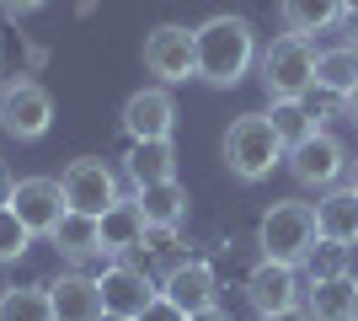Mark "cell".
<instances>
[{"label":"cell","mask_w":358,"mask_h":321,"mask_svg":"<svg viewBox=\"0 0 358 321\" xmlns=\"http://www.w3.org/2000/svg\"><path fill=\"white\" fill-rule=\"evenodd\" d=\"M193 43H198V80L214 86V92H230L241 86V76L257 64V27L246 16H209L203 27H193Z\"/></svg>","instance_id":"obj_1"},{"label":"cell","mask_w":358,"mask_h":321,"mask_svg":"<svg viewBox=\"0 0 358 321\" xmlns=\"http://www.w3.org/2000/svg\"><path fill=\"white\" fill-rule=\"evenodd\" d=\"M220 155H224V166H230L236 183H262V177H273V166L289 155V145H284V134L273 129L268 113H241V118L224 129Z\"/></svg>","instance_id":"obj_2"},{"label":"cell","mask_w":358,"mask_h":321,"mask_svg":"<svg viewBox=\"0 0 358 321\" xmlns=\"http://www.w3.org/2000/svg\"><path fill=\"white\" fill-rule=\"evenodd\" d=\"M257 76H262V92L273 102H305L315 86V48L310 38H273L268 48H257Z\"/></svg>","instance_id":"obj_3"},{"label":"cell","mask_w":358,"mask_h":321,"mask_svg":"<svg viewBox=\"0 0 358 321\" xmlns=\"http://www.w3.org/2000/svg\"><path fill=\"white\" fill-rule=\"evenodd\" d=\"M315 204H299V199H278L268 204V214H262V225H257V246H262V257L268 262H289V268H299V262L315 252Z\"/></svg>","instance_id":"obj_4"},{"label":"cell","mask_w":358,"mask_h":321,"mask_svg":"<svg viewBox=\"0 0 358 321\" xmlns=\"http://www.w3.org/2000/svg\"><path fill=\"white\" fill-rule=\"evenodd\" d=\"M0 129L11 139H22V145H32V139H43L54 129V97H48L43 80H32V76L6 80V92H0Z\"/></svg>","instance_id":"obj_5"},{"label":"cell","mask_w":358,"mask_h":321,"mask_svg":"<svg viewBox=\"0 0 358 321\" xmlns=\"http://www.w3.org/2000/svg\"><path fill=\"white\" fill-rule=\"evenodd\" d=\"M145 70L161 80V86L198 80V43H193V27H182V22H161V27H150V38H145Z\"/></svg>","instance_id":"obj_6"},{"label":"cell","mask_w":358,"mask_h":321,"mask_svg":"<svg viewBox=\"0 0 358 321\" xmlns=\"http://www.w3.org/2000/svg\"><path fill=\"white\" fill-rule=\"evenodd\" d=\"M59 187H64V204L75 214H96L102 220L118 204V171L107 166L102 155H75L70 166L59 171Z\"/></svg>","instance_id":"obj_7"},{"label":"cell","mask_w":358,"mask_h":321,"mask_svg":"<svg viewBox=\"0 0 358 321\" xmlns=\"http://www.w3.org/2000/svg\"><path fill=\"white\" fill-rule=\"evenodd\" d=\"M289 177H294L299 187H337L343 183V171H348V150H343V139L327 134V129H315V134H305L299 145H289Z\"/></svg>","instance_id":"obj_8"},{"label":"cell","mask_w":358,"mask_h":321,"mask_svg":"<svg viewBox=\"0 0 358 321\" xmlns=\"http://www.w3.org/2000/svg\"><path fill=\"white\" fill-rule=\"evenodd\" d=\"M11 214L32 230V236H54L59 220L70 214L59 177H22V183H16V199H11Z\"/></svg>","instance_id":"obj_9"},{"label":"cell","mask_w":358,"mask_h":321,"mask_svg":"<svg viewBox=\"0 0 358 321\" xmlns=\"http://www.w3.org/2000/svg\"><path fill=\"white\" fill-rule=\"evenodd\" d=\"M118 123H123V134H129V145H139V139H171V129H177V102H171L166 86H145V92H134L123 102Z\"/></svg>","instance_id":"obj_10"},{"label":"cell","mask_w":358,"mask_h":321,"mask_svg":"<svg viewBox=\"0 0 358 321\" xmlns=\"http://www.w3.org/2000/svg\"><path fill=\"white\" fill-rule=\"evenodd\" d=\"M299 268H289V262H257L252 273H246V300H252L257 316H278V311H294L299 306Z\"/></svg>","instance_id":"obj_11"},{"label":"cell","mask_w":358,"mask_h":321,"mask_svg":"<svg viewBox=\"0 0 358 321\" xmlns=\"http://www.w3.org/2000/svg\"><path fill=\"white\" fill-rule=\"evenodd\" d=\"M161 294L171 300L177 311H209L214 306V294H220V278H214V268L203 257H187V262H171L161 278Z\"/></svg>","instance_id":"obj_12"},{"label":"cell","mask_w":358,"mask_h":321,"mask_svg":"<svg viewBox=\"0 0 358 321\" xmlns=\"http://www.w3.org/2000/svg\"><path fill=\"white\" fill-rule=\"evenodd\" d=\"M96 284H102V311H113V316H129L134 321L139 311L161 294V284H150L139 268H129V262H113V268H102L96 273Z\"/></svg>","instance_id":"obj_13"},{"label":"cell","mask_w":358,"mask_h":321,"mask_svg":"<svg viewBox=\"0 0 358 321\" xmlns=\"http://www.w3.org/2000/svg\"><path fill=\"white\" fill-rule=\"evenodd\" d=\"M54 300V321H96L102 316V284L91 273H59V284H48Z\"/></svg>","instance_id":"obj_14"},{"label":"cell","mask_w":358,"mask_h":321,"mask_svg":"<svg viewBox=\"0 0 358 321\" xmlns=\"http://www.w3.org/2000/svg\"><path fill=\"white\" fill-rule=\"evenodd\" d=\"M315 236L337 246L358 241V193L353 187H327L321 204H315Z\"/></svg>","instance_id":"obj_15"},{"label":"cell","mask_w":358,"mask_h":321,"mask_svg":"<svg viewBox=\"0 0 358 321\" xmlns=\"http://www.w3.org/2000/svg\"><path fill=\"white\" fill-rule=\"evenodd\" d=\"M134 204L145 214V230H177L187 220V187L171 177V183H150V187H134Z\"/></svg>","instance_id":"obj_16"},{"label":"cell","mask_w":358,"mask_h":321,"mask_svg":"<svg viewBox=\"0 0 358 321\" xmlns=\"http://www.w3.org/2000/svg\"><path fill=\"white\" fill-rule=\"evenodd\" d=\"M102 252L107 257H129V252H145V214L134 199H118L102 214Z\"/></svg>","instance_id":"obj_17"},{"label":"cell","mask_w":358,"mask_h":321,"mask_svg":"<svg viewBox=\"0 0 358 321\" xmlns=\"http://www.w3.org/2000/svg\"><path fill=\"white\" fill-rule=\"evenodd\" d=\"M123 171H129V183H134V187L171 183V177H177V150H171V139H139V145H129Z\"/></svg>","instance_id":"obj_18"},{"label":"cell","mask_w":358,"mask_h":321,"mask_svg":"<svg viewBox=\"0 0 358 321\" xmlns=\"http://www.w3.org/2000/svg\"><path fill=\"white\" fill-rule=\"evenodd\" d=\"M353 294H358V278H348V273L310 278L305 311H310V321H353Z\"/></svg>","instance_id":"obj_19"},{"label":"cell","mask_w":358,"mask_h":321,"mask_svg":"<svg viewBox=\"0 0 358 321\" xmlns=\"http://www.w3.org/2000/svg\"><path fill=\"white\" fill-rule=\"evenodd\" d=\"M48 241L59 246L64 257L70 262H86V257H107L102 252V220H96V214H64L59 220V230H54V236H48Z\"/></svg>","instance_id":"obj_20"},{"label":"cell","mask_w":358,"mask_h":321,"mask_svg":"<svg viewBox=\"0 0 358 321\" xmlns=\"http://www.w3.org/2000/svg\"><path fill=\"white\" fill-rule=\"evenodd\" d=\"M315 86L331 97H348L358 86V43H343V48H321L315 54Z\"/></svg>","instance_id":"obj_21"},{"label":"cell","mask_w":358,"mask_h":321,"mask_svg":"<svg viewBox=\"0 0 358 321\" xmlns=\"http://www.w3.org/2000/svg\"><path fill=\"white\" fill-rule=\"evenodd\" d=\"M278 16L294 38H310V32H327L331 22H343V0H278Z\"/></svg>","instance_id":"obj_22"},{"label":"cell","mask_w":358,"mask_h":321,"mask_svg":"<svg viewBox=\"0 0 358 321\" xmlns=\"http://www.w3.org/2000/svg\"><path fill=\"white\" fill-rule=\"evenodd\" d=\"M0 321H54L48 284H11V290H0Z\"/></svg>","instance_id":"obj_23"},{"label":"cell","mask_w":358,"mask_h":321,"mask_svg":"<svg viewBox=\"0 0 358 321\" xmlns=\"http://www.w3.org/2000/svg\"><path fill=\"white\" fill-rule=\"evenodd\" d=\"M268 118H273V129L284 134V145H299L305 134H315V113L305 102H273Z\"/></svg>","instance_id":"obj_24"},{"label":"cell","mask_w":358,"mask_h":321,"mask_svg":"<svg viewBox=\"0 0 358 321\" xmlns=\"http://www.w3.org/2000/svg\"><path fill=\"white\" fill-rule=\"evenodd\" d=\"M38 241L22 220H16L11 209H0V262H16V257H27V246Z\"/></svg>","instance_id":"obj_25"},{"label":"cell","mask_w":358,"mask_h":321,"mask_svg":"<svg viewBox=\"0 0 358 321\" xmlns=\"http://www.w3.org/2000/svg\"><path fill=\"white\" fill-rule=\"evenodd\" d=\"M343 252L348 246H337V241H315V252L305 262H310V278H337L343 273Z\"/></svg>","instance_id":"obj_26"},{"label":"cell","mask_w":358,"mask_h":321,"mask_svg":"<svg viewBox=\"0 0 358 321\" xmlns=\"http://www.w3.org/2000/svg\"><path fill=\"white\" fill-rule=\"evenodd\" d=\"M134 321H187V311H177L171 300H166V294H155V300H150V306L139 311Z\"/></svg>","instance_id":"obj_27"},{"label":"cell","mask_w":358,"mask_h":321,"mask_svg":"<svg viewBox=\"0 0 358 321\" xmlns=\"http://www.w3.org/2000/svg\"><path fill=\"white\" fill-rule=\"evenodd\" d=\"M48 0H0V11L11 16V22H22V16H32V11H43Z\"/></svg>","instance_id":"obj_28"},{"label":"cell","mask_w":358,"mask_h":321,"mask_svg":"<svg viewBox=\"0 0 358 321\" xmlns=\"http://www.w3.org/2000/svg\"><path fill=\"white\" fill-rule=\"evenodd\" d=\"M11 199H16V177H11V166L0 161V209H11Z\"/></svg>","instance_id":"obj_29"},{"label":"cell","mask_w":358,"mask_h":321,"mask_svg":"<svg viewBox=\"0 0 358 321\" xmlns=\"http://www.w3.org/2000/svg\"><path fill=\"white\" fill-rule=\"evenodd\" d=\"M187 321H230V311H220V306H209V311H193Z\"/></svg>","instance_id":"obj_30"},{"label":"cell","mask_w":358,"mask_h":321,"mask_svg":"<svg viewBox=\"0 0 358 321\" xmlns=\"http://www.w3.org/2000/svg\"><path fill=\"white\" fill-rule=\"evenodd\" d=\"M257 321H310V311H299V306H294V311H278V316H257Z\"/></svg>","instance_id":"obj_31"},{"label":"cell","mask_w":358,"mask_h":321,"mask_svg":"<svg viewBox=\"0 0 358 321\" xmlns=\"http://www.w3.org/2000/svg\"><path fill=\"white\" fill-rule=\"evenodd\" d=\"M343 113H348V123H358V86L343 97Z\"/></svg>","instance_id":"obj_32"},{"label":"cell","mask_w":358,"mask_h":321,"mask_svg":"<svg viewBox=\"0 0 358 321\" xmlns=\"http://www.w3.org/2000/svg\"><path fill=\"white\" fill-rule=\"evenodd\" d=\"M348 187L358 193V161H348Z\"/></svg>","instance_id":"obj_33"},{"label":"cell","mask_w":358,"mask_h":321,"mask_svg":"<svg viewBox=\"0 0 358 321\" xmlns=\"http://www.w3.org/2000/svg\"><path fill=\"white\" fill-rule=\"evenodd\" d=\"M343 16H353V22H358V0H343Z\"/></svg>","instance_id":"obj_34"},{"label":"cell","mask_w":358,"mask_h":321,"mask_svg":"<svg viewBox=\"0 0 358 321\" xmlns=\"http://www.w3.org/2000/svg\"><path fill=\"white\" fill-rule=\"evenodd\" d=\"M96 321H129V316H113V311H102V316H96Z\"/></svg>","instance_id":"obj_35"},{"label":"cell","mask_w":358,"mask_h":321,"mask_svg":"<svg viewBox=\"0 0 358 321\" xmlns=\"http://www.w3.org/2000/svg\"><path fill=\"white\" fill-rule=\"evenodd\" d=\"M0 92H6V64H0Z\"/></svg>","instance_id":"obj_36"},{"label":"cell","mask_w":358,"mask_h":321,"mask_svg":"<svg viewBox=\"0 0 358 321\" xmlns=\"http://www.w3.org/2000/svg\"><path fill=\"white\" fill-rule=\"evenodd\" d=\"M353 321H358V294H353Z\"/></svg>","instance_id":"obj_37"}]
</instances>
